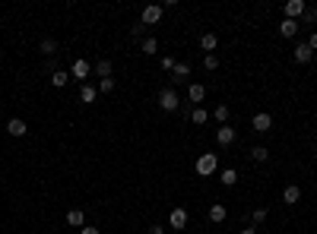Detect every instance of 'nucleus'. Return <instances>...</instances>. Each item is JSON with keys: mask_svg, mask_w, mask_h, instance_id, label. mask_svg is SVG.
<instances>
[{"mask_svg": "<svg viewBox=\"0 0 317 234\" xmlns=\"http://www.w3.org/2000/svg\"><path fill=\"white\" fill-rule=\"evenodd\" d=\"M70 83V73H64V70H54V73H51V86L54 89H64Z\"/></svg>", "mask_w": 317, "mask_h": 234, "instance_id": "nucleus-19", "label": "nucleus"}, {"mask_svg": "<svg viewBox=\"0 0 317 234\" xmlns=\"http://www.w3.org/2000/svg\"><path fill=\"white\" fill-rule=\"evenodd\" d=\"M203 70H206V73L219 70V57H216V54H206V57H203Z\"/></svg>", "mask_w": 317, "mask_h": 234, "instance_id": "nucleus-25", "label": "nucleus"}, {"mask_svg": "<svg viewBox=\"0 0 317 234\" xmlns=\"http://www.w3.org/2000/svg\"><path fill=\"white\" fill-rule=\"evenodd\" d=\"M92 73V67L79 57V61H73V67H70V79H79V83H86V76Z\"/></svg>", "mask_w": 317, "mask_h": 234, "instance_id": "nucleus-5", "label": "nucleus"}, {"mask_svg": "<svg viewBox=\"0 0 317 234\" xmlns=\"http://www.w3.org/2000/svg\"><path fill=\"white\" fill-rule=\"evenodd\" d=\"M191 121H194V124H206V121H209V114H206L203 108H194V111H191Z\"/></svg>", "mask_w": 317, "mask_h": 234, "instance_id": "nucleus-27", "label": "nucleus"}, {"mask_svg": "<svg viewBox=\"0 0 317 234\" xmlns=\"http://www.w3.org/2000/svg\"><path fill=\"white\" fill-rule=\"evenodd\" d=\"M251 127L257 133H266V130H273V117H269L266 111H260V114H254V121H251Z\"/></svg>", "mask_w": 317, "mask_h": 234, "instance_id": "nucleus-6", "label": "nucleus"}, {"mask_svg": "<svg viewBox=\"0 0 317 234\" xmlns=\"http://www.w3.org/2000/svg\"><path fill=\"white\" fill-rule=\"evenodd\" d=\"M216 143L219 146H232L235 143V127H219L216 130Z\"/></svg>", "mask_w": 317, "mask_h": 234, "instance_id": "nucleus-13", "label": "nucleus"}, {"mask_svg": "<svg viewBox=\"0 0 317 234\" xmlns=\"http://www.w3.org/2000/svg\"><path fill=\"white\" fill-rule=\"evenodd\" d=\"M251 158H254V161H266V158H269V149H266V146H254V149H251Z\"/></svg>", "mask_w": 317, "mask_h": 234, "instance_id": "nucleus-24", "label": "nucleus"}, {"mask_svg": "<svg viewBox=\"0 0 317 234\" xmlns=\"http://www.w3.org/2000/svg\"><path fill=\"white\" fill-rule=\"evenodd\" d=\"M203 98H206V89H203L200 83L187 86V101H194V104H197V101H203Z\"/></svg>", "mask_w": 317, "mask_h": 234, "instance_id": "nucleus-16", "label": "nucleus"}, {"mask_svg": "<svg viewBox=\"0 0 317 234\" xmlns=\"http://www.w3.org/2000/svg\"><path fill=\"white\" fill-rule=\"evenodd\" d=\"M114 89V76H108V79H99V92H111Z\"/></svg>", "mask_w": 317, "mask_h": 234, "instance_id": "nucleus-29", "label": "nucleus"}, {"mask_svg": "<svg viewBox=\"0 0 317 234\" xmlns=\"http://www.w3.org/2000/svg\"><path fill=\"white\" fill-rule=\"evenodd\" d=\"M168 225H171V228H178V231H184V228H187V209L174 206L171 212H168Z\"/></svg>", "mask_w": 317, "mask_h": 234, "instance_id": "nucleus-4", "label": "nucleus"}, {"mask_svg": "<svg viewBox=\"0 0 317 234\" xmlns=\"http://www.w3.org/2000/svg\"><path fill=\"white\" fill-rule=\"evenodd\" d=\"M96 95H99L96 86H89V83L79 86V101H83V104H92V101H96Z\"/></svg>", "mask_w": 317, "mask_h": 234, "instance_id": "nucleus-15", "label": "nucleus"}, {"mask_svg": "<svg viewBox=\"0 0 317 234\" xmlns=\"http://www.w3.org/2000/svg\"><path fill=\"white\" fill-rule=\"evenodd\" d=\"M304 10H308V7H304V0H289V4H286V19L298 22V16H304Z\"/></svg>", "mask_w": 317, "mask_h": 234, "instance_id": "nucleus-9", "label": "nucleus"}, {"mask_svg": "<svg viewBox=\"0 0 317 234\" xmlns=\"http://www.w3.org/2000/svg\"><path fill=\"white\" fill-rule=\"evenodd\" d=\"M149 234H165V228H162V225H152V228H149Z\"/></svg>", "mask_w": 317, "mask_h": 234, "instance_id": "nucleus-34", "label": "nucleus"}, {"mask_svg": "<svg viewBox=\"0 0 317 234\" xmlns=\"http://www.w3.org/2000/svg\"><path fill=\"white\" fill-rule=\"evenodd\" d=\"M213 117H216L219 124H225V121H229V104H219V108L213 111Z\"/></svg>", "mask_w": 317, "mask_h": 234, "instance_id": "nucleus-28", "label": "nucleus"}, {"mask_svg": "<svg viewBox=\"0 0 317 234\" xmlns=\"http://www.w3.org/2000/svg\"><path fill=\"white\" fill-rule=\"evenodd\" d=\"M308 48H311V51H317V32H314L311 38H308Z\"/></svg>", "mask_w": 317, "mask_h": 234, "instance_id": "nucleus-33", "label": "nucleus"}, {"mask_svg": "<svg viewBox=\"0 0 317 234\" xmlns=\"http://www.w3.org/2000/svg\"><path fill=\"white\" fill-rule=\"evenodd\" d=\"M216 44H219V38H216V35H213V32H206V35H203V38H200V48H203L206 54H213V51H216Z\"/></svg>", "mask_w": 317, "mask_h": 234, "instance_id": "nucleus-18", "label": "nucleus"}, {"mask_svg": "<svg viewBox=\"0 0 317 234\" xmlns=\"http://www.w3.org/2000/svg\"><path fill=\"white\" fill-rule=\"evenodd\" d=\"M314 149H317V143H314Z\"/></svg>", "mask_w": 317, "mask_h": 234, "instance_id": "nucleus-37", "label": "nucleus"}, {"mask_svg": "<svg viewBox=\"0 0 317 234\" xmlns=\"http://www.w3.org/2000/svg\"><path fill=\"white\" fill-rule=\"evenodd\" d=\"M92 70H96V73H99L102 79H108V76H111V61H105V57H102V61H99L96 67H92Z\"/></svg>", "mask_w": 317, "mask_h": 234, "instance_id": "nucleus-23", "label": "nucleus"}, {"mask_svg": "<svg viewBox=\"0 0 317 234\" xmlns=\"http://www.w3.org/2000/svg\"><path fill=\"white\" fill-rule=\"evenodd\" d=\"M292 57H295L298 64H308L311 57H314V51L308 48V41H298V44H295V51H292Z\"/></svg>", "mask_w": 317, "mask_h": 234, "instance_id": "nucleus-11", "label": "nucleus"}, {"mask_svg": "<svg viewBox=\"0 0 317 234\" xmlns=\"http://www.w3.org/2000/svg\"><path fill=\"white\" fill-rule=\"evenodd\" d=\"M162 70H174V57H162Z\"/></svg>", "mask_w": 317, "mask_h": 234, "instance_id": "nucleus-32", "label": "nucleus"}, {"mask_svg": "<svg viewBox=\"0 0 317 234\" xmlns=\"http://www.w3.org/2000/svg\"><path fill=\"white\" fill-rule=\"evenodd\" d=\"M225 206H222V203H213V206H209V221H216V225H219V221H225Z\"/></svg>", "mask_w": 317, "mask_h": 234, "instance_id": "nucleus-17", "label": "nucleus"}, {"mask_svg": "<svg viewBox=\"0 0 317 234\" xmlns=\"http://www.w3.org/2000/svg\"><path fill=\"white\" fill-rule=\"evenodd\" d=\"M298 29H301V22H295V19H283L279 22V35H283V38H295Z\"/></svg>", "mask_w": 317, "mask_h": 234, "instance_id": "nucleus-10", "label": "nucleus"}, {"mask_svg": "<svg viewBox=\"0 0 317 234\" xmlns=\"http://www.w3.org/2000/svg\"><path fill=\"white\" fill-rule=\"evenodd\" d=\"M38 51H41L44 57H54V54H57V41H54V38H41Z\"/></svg>", "mask_w": 317, "mask_h": 234, "instance_id": "nucleus-21", "label": "nucleus"}, {"mask_svg": "<svg viewBox=\"0 0 317 234\" xmlns=\"http://www.w3.org/2000/svg\"><path fill=\"white\" fill-rule=\"evenodd\" d=\"M298 200H301V187H295V184H289V187H286V190H283V203H286V206H295Z\"/></svg>", "mask_w": 317, "mask_h": 234, "instance_id": "nucleus-12", "label": "nucleus"}, {"mask_svg": "<svg viewBox=\"0 0 317 234\" xmlns=\"http://www.w3.org/2000/svg\"><path fill=\"white\" fill-rule=\"evenodd\" d=\"M67 225H70V228H86L83 209H70V212H67Z\"/></svg>", "mask_w": 317, "mask_h": 234, "instance_id": "nucleus-14", "label": "nucleus"}, {"mask_svg": "<svg viewBox=\"0 0 317 234\" xmlns=\"http://www.w3.org/2000/svg\"><path fill=\"white\" fill-rule=\"evenodd\" d=\"M241 234H257V228H244V231H241Z\"/></svg>", "mask_w": 317, "mask_h": 234, "instance_id": "nucleus-36", "label": "nucleus"}, {"mask_svg": "<svg viewBox=\"0 0 317 234\" xmlns=\"http://www.w3.org/2000/svg\"><path fill=\"white\" fill-rule=\"evenodd\" d=\"M7 133H10V136H26L29 127H26V121H22V117H10V121H7Z\"/></svg>", "mask_w": 317, "mask_h": 234, "instance_id": "nucleus-8", "label": "nucleus"}, {"mask_svg": "<svg viewBox=\"0 0 317 234\" xmlns=\"http://www.w3.org/2000/svg\"><path fill=\"white\" fill-rule=\"evenodd\" d=\"M266 215H269L266 209H257V212L251 215V221H257V225H263V221H266Z\"/></svg>", "mask_w": 317, "mask_h": 234, "instance_id": "nucleus-30", "label": "nucleus"}, {"mask_svg": "<svg viewBox=\"0 0 317 234\" xmlns=\"http://www.w3.org/2000/svg\"><path fill=\"white\" fill-rule=\"evenodd\" d=\"M304 22H308V26H311V22H317V10L311 7V10H304V16H301Z\"/></svg>", "mask_w": 317, "mask_h": 234, "instance_id": "nucleus-31", "label": "nucleus"}, {"mask_svg": "<svg viewBox=\"0 0 317 234\" xmlns=\"http://www.w3.org/2000/svg\"><path fill=\"white\" fill-rule=\"evenodd\" d=\"M219 181L225 184V187H235V184H238V171H235V168H225V171L219 174Z\"/></svg>", "mask_w": 317, "mask_h": 234, "instance_id": "nucleus-22", "label": "nucleus"}, {"mask_svg": "<svg viewBox=\"0 0 317 234\" xmlns=\"http://www.w3.org/2000/svg\"><path fill=\"white\" fill-rule=\"evenodd\" d=\"M79 234H99V228H79Z\"/></svg>", "mask_w": 317, "mask_h": 234, "instance_id": "nucleus-35", "label": "nucleus"}, {"mask_svg": "<svg viewBox=\"0 0 317 234\" xmlns=\"http://www.w3.org/2000/svg\"><path fill=\"white\" fill-rule=\"evenodd\" d=\"M219 168V158H216V152H203L200 158H197V174L200 178H213Z\"/></svg>", "mask_w": 317, "mask_h": 234, "instance_id": "nucleus-1", "label": "nucleus"}, {"mask_svg": "<svg viewBox=\"0 0 317 234\" xmlns=\"http://www.w3.org/2000/svg\"><path fill=\"white\" fill-rule=\"evenodd\" d=\"M159 108H162V111H178V108H181V95H178L171 86H165V89L159 92Z\"/></svg>", "mask_w": 317, "mask_h": 234, "instance_id": "nucleus-2", "label": "nucleus"}, {"mask_svg": "<svg viewBox=\"0 0 317 234\" xmlns=\"http://www.w3.org/2000/svg\"><path fill=\"white\" fill-rule=\"evenodd\" d=\"M140 51H143L146 57L159 54V41H156V38H143V41H140Z\"/></svg>", "mask_w": 317, "mask_h": 234, "instance_id": "nucleus-20", "label": "nucleus"}, {"mask_svg": "<svg viewBox=\"0 0 317 234\" xmlns=\"http://www.w3.org/2000/svg\"><path fill=\"white\" fill-rule=\"evenodd\" d=\"M143 35H146V26H143V22L130 26V38H133V41H143Z\"/></svg>", "mask_w": 317, "mask_h": 234, "instance_id": "nucleus-26", "label": "nucleus"}, {"mask_svg": "<svg viewBox=\"0 0 317 234\" xmlns=\"http://www.w3.org/2000/svg\"><path fill=\"white\" fill-rule=\"evenodd\" d=\"M187 76H191V67H187V64H174V70H171V89L178 92V86L184 83Z\"/></svg>", "mask_w": 317, "mask_h": 234, "instance_id": "nucleus-7", "label": "nucleus"}, {"mask_svg": "<svg viewBox=\"0 0 317 234\" xmlns=\"http://www.w3.org/2000/svg\"><path fill=\"white\" fill-rule=\"evenodd\" d=\"M162 13H165V7L149 4V7H143V13H140V22H143V26H159V22H162Z\"/></svg>", "mask_w": 317, "mask_h": 234, "instance_id": "nucleus-3", "label": "nucleus"}]
</instances>
